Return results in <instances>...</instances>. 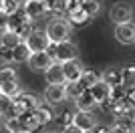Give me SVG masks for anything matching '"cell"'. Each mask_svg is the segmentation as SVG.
I'll return each mask as SVG.
<instances>
[{
  "instance_id": "cell-18",
  "label": "cell",
  "mask_w": 135,
  "mask_h": 133,
  "mask_svg": "<svg viewBox=\"0 0 135 133\" xmlns=\"http://www.w3.org/2000/svg\"><path fill=\"white\" fill-rule=\"evenodd\" d=\"M32 113H34V117H36V121H38L40 127H42V125H46V123H51L52 119H55L52 109H51V107H46V105H42V103H40V105L32 111Z\"/></svg>"
},
{
  "instance_id": "cell-40",
  "label": "cell",
  "mask_w": 135,
  "mask_h": 133,
  "mask_svg": "<svg viewBox=\"0 0 135 133\" xmlns=\"http://www.w3.org/2000/svg\"><path fill=\"white\" fill-rule=\"evenodd\" d=\"M2 133H8V131H2Z\"/></svg>"
},
{
  "instance_id": "cell-19",
  "label": "cell",
  "mask_w": 135,
  "mask_h": 133,
  "mask_svg": "<svg viewBox=\"0 0 135 133\" xmlns=\"http://www.w3.org/2000/svg\"><path fill=\"white\" fill-rule=\"evenodd\" d=\"M83 91H85V87H83L81 81H65V93H67V99L75 101Z\"/></svg>"
},
{
  "instance_id": "cell-17",
  "label": "cell",
  "mask_w": 135,
  "mask_h": 133,
  "mask_svg": "<svg viewBox=\"0 0 135 133\" xmlns=\"http://www.w3.org/2000/svg\"><path fill=\"white\" fill-rule=\"evenodd\" d=\"M67 20L73 24V26H83V24H87V22H91V16L87 14V12L83 10V8H75V10L67 12Z\"/></svg>"
},
{
  "instance_id": "cell-2",
  "label": "cell",
  "mask_w": 135,
  "mask_h": 133,
  "mask_svg": "<svg viewBox=\"0 0 135 133\" xmlns=\"http://www.w3.org/2000/svg\"><path fill=\"white\" fill-rule=\"evenodd\" d=\"M46 34L51 42H61V40H69V36L73 34V24L67 18H55L46 24Z\"/></svg>"
},
{
  "instance_id": "cell-32",
  "label": "cell",
  "mask_w": 135,
  "mask_h": 133,
  "mask_svg": "<svg viewBox=\"0 0 135 133\" xmlns=\"http://www.w3.org/2000/svg\"><path fill=\"white\" fill-rule=\"evenodd\" d=\"M4 30H8V14L4 10H0V34Z\"/></svg>"
},
{
  "instance_id": "cell-34",
  "label": "cell",
  "mask_w": 135,
  "mask_h": 133,
  "mask_svg": "<svg viewBox=\"0 0 135 133\" xmlns=\"http://www.w3.org/2000/svg\"><path fill=\"white\" fill-rule=\"evenodd\" d=\"M62 133H83L75 123H69V125H65V129H62Z\"/></svg>"
},
{
  "instance_id": "cell-6",
  "label": "cell",
  "mask_w": 135,
  "mask_h": 133,
  "mask_svg": "<svg viewBox=\"0 0 135 133\" xmlns=\"http://www.w3.org/2000/svg\"><path fill=\"white\" fill-rule=\"evenodd\" d=\"M111 85L109 83H105L103 81V77L99 79V81H95V83L89 87V91H91V95L95 97V101H97V105L99 107H107V101H109V97H111Z\"/></svg>"
},
{
  "instance_id": "cell-39",
  "label": "cell",
  "mask_w": 135,
  "mask_h": 133,
  "mask_svg": "<svg viewBox=\"0 0 135 133\" xmlns=\"http://www.w3.org/2000/svg\"><path fill=\"white\" fill-rule=\"evenodd\" d=\"M46 133H56V131H46Z\"/></svg>"
},
{
  "instance_id": "cell-24",
  "label": "cell",
  "mask_w": 135,
  "mask_h": 133,
  "mask_svg": "<svg viewBox=\"0 0 135 133\" xmlns=\"http://www.w3.org/2000/svg\"><path fill=\"white\" fill-rule=\"evenodd\" d=\"M121 85H123L125 89L135 87V66H125V69H121Z\"/></svg>"
},
{
  "instance_id": "cell-10",
  "label": "cell",
  "mask_w": 135,
  "mask_h": 133,
  "mask_svg": "<svg viewBox=\"0 0 135 133\" xmlns=\"http://www.w3.org/2000/svg\"><path fill=\"white\" fill-rule=\"evenodd\" d=\"M73 123L81 129V131L97 127V119H95V115H93V111H77L73 115Z\"/></svg>"
},
{
  "instance_id": "cell-13",
  "label": "cell",
  "mask_w": 135,
  "mask_h": 133,
  "mask_svg": "<svg viewBox=\"0 0 135 133\" xmlns=\"http://www.w3.org/2000/svg\"><path fill=\"white\" fill-rule=\"evenodd\" d=\"M83 71H85V66L81 65L77 59L62 63V73H65V79H67V81H79Z\"/></svg>"
},
{
  "instance_id": "cell-16",
  "label": "cell",
  "mask_w": 135,
  "mask_h": 133,
  "mask_svg": "<svg viewBox=\"0 0 135 133\" xmlns=\"http://www.w3.org/2000/svg\"><path fill=\"white\" fill-rule=\"evenodd\" d=\"M32 55V50L28 49V44L24 42V40H20V42L12 49V63H18V65H22V63L28 61V56Z\"/></svg>"
},
{
  "instance_id": "cell-8",
  "label": "cell",
  "mask_w": 135,
  "mask_h": 133,
  "mask_svg": "<svg viewBox=\"0 0 135 133\" xmlns=\"http://www.w3.org/2000/svg\"><path fill=\"white\" fill-rule=\"evenodd\" d=\"M115 40L121 44H133L135 42V24L133 22H119L115 24Z\"/></svg>"
},
{
  "instance_id": "cell-4",
  "label": "cell",
  "mask_w": 135,
  "mask_h": 133,
  "mask_svg": "<svg viewBox=\"0 0 135 133\" xmlns=\"http://www.w3.org/2000/svg\"><path fill=\"white\" fill-rule=\"evenodd\" d=\"M12 101H14V107H16L20 113H24V111H34L40 105V97L34 95V93H28V91H20L16 97H12Z\"/></svg>"
},
{
  "instance_id": "cell-5",
  "label": "cell",
  "mask_w": 135,
  "mask_h": 133,
  "mask_svg": "<svg viewBox=\"0 0 135 133\" xmlns=\"http://www.w3.org/2000/svg\"><path fill=\"white\" fill-rule=\"evenodd\" d=\"M24 42L28 44V49L32 50V53H36V50H46L51 46V39H49L46 30H36V28H32V32L24 39Z\"/></svg>"
},
{
  "instance_id": "cell-28",
  "label": "cell",
  "mask_w": 135,
  "mask_h": 133,
  "mask_svg": "<svg viewBox=\"0 0 135 133\" xmlns=\"http://www.w3.org/2000/svg\"><path fill=\"white\" fill-rule=\"evenodd\" d=\"M0 93L8 95V97H16L20 93V87H18V81H8V83L0 85Z\"/></svg>"
},
{
  "instance_id": "cell-37",
  "label": "cell",
  "mask_w": 135,
  "mask_h": 133,
  "mask_svg": "<svg viewBox=\"0 0 135 133\" xmlns=\"http://www.w3.org/2000/svg\"><path fill=\"white\" fill-rule=\"evenodd\" d=\"M83 133H99V131H97V129L93 127V129H87V131H83Z\"/></svg>"
},
{
  "instance_id": "cell-41",
  "label": "cell",
  "mask_w": 135,
  "mask_h": 133,
  "mask_svg": "<svg viewBox=\"0 0 135 133\" xmlns=\"http://www.w3.org/2000/svg\"><path fill=\"white\" fill-rule=\"evenodd\" d=\"M42 2H46V0H42Z\"/></svg>"
},
{
  "instance_id": "cell-35",
  "label": "cell",
  "mask_w": 135,
  "mask_h": 133,
  "mask_svg": "<svg viewBox=\"0 0 135 133\" xmlns=\"http://www.w3.org/2000/svg\"><path fill=\"white\" fill-rule=\"evenodd\" d=\"M97 131H99V133H115L111 127H101V129H97Z\"/></svg>"
},
{
  "instance_id": "cell-27",
  "label": "cell",
  "mask_w": 135,
  "mask_h": 133,
  "mask_svg": "<svg viewBox=\"0 0 135 133\" xmlns=\"http://www.w3.org/2000/svg\"><path fill=\"white\" fill-rule=\"evenodd\" d=\"M99 79H101V75H99V73H97V71H87V69H85L79 81H81V83H83V87H85V89H89L91 85L95 83V81H99Z\"/></svg>"
},
{
  "instance_id": "cell-33",
  "label": "cell",
  "mask_w": 135,
  "mask_h": 133,
  "mask_svg": "<svg viewBox=\"0 0 135 133\" xmlns=\"http://www.w3.org/2000/svg\"><path fill=\"white\" fill-rule=\"evenodd\" d=\"M59 123H62V125H69V123H73V115H71L69 111L61 113V117H59Z\"/></svg>"
},
{
  "instance_id": "cell-29",
  "label": "cell",
  "mask_w": 135,
  "mask_h": 133,
  "mask_svg": "<svg viewBox=\"0 0 135 133\" xmlns=\"http://www.w3.org/2000/svg\"><path fill=\"white\" fill-rule=\"evenodd\" d=\"M12 97H8V95H4V93H0V119L6 115V111L12 107Z\"/></svg>"
},
{
  "instance_id": "cell-23",
  "label": "cell",
  "mask_w": 135,
  "mask_h": 133,
  "mask_svg": "<svg viewBox=\"0 0 135 133\" xmlns=\"http://www.w3.org/2000/svg\"><path fill=\"white\" fill-rule=\"evenodd\" d=\"M45 8L49 14H65L67 10V0H46Z\"/></svg>"
},
{
  "instance_id": "cell-31",
  "label": "cell",
  "mask_w": 135,
  "mask_h": 133,
  "mask_svg": "<svg viewBox=\"0 0 135 133\" xmlns=\"http://www.w3.org/2000/svg\"><path fill=\"white\" fill-rule=\"evenodd\" d=\"M125 99L131 107H135V87H127L125 89Z\"/></svg>"
},
{
  "instance_id": "cell-36",
  "label": "cell",
  "mask_w": 135,
  "mask_h": 133,
  "mask_svg": "<svg viewBox=\"0 0 135 133\" xmlns=\"http://www.w3.org/2000/svg\"><path fill=\"white\" fill-rule=\"evenodd\" d=\"M2 2H6V0H2ZM12 2H18V4L22 6V4H24V2H26V0H12Z\"/></svg>"
},
{
  "instance_id": "cell-9",
  "label": "cell",
  "mask_w": 135,
  "mask_h": 133,
  "mask_svg": "<svg viewBox=\"0 0 135 133\" xmlns=\"http://www.w3.org/2000/svg\"><path fill=\"white\" fill-rule=\"evenodd\" d=\"M45 99L49 105H59L62 101H67V93H65V83H49L45 91Z\"/></svg>"
},
{
  "instance_id": "cell-30",
  "label": "cell",
  "mask_w": 135,
  "mask_h": 133,
  "mask_svg": "<svg viewBox=\"0 0 135 133\" xmlns=\"http://www.w3.org/2000/svg\"><path fill=\"white\" fill-rule=\"evenodd\" d=\"M0 61L2 63H12V49L0 44Z\"/></svg>"
},
{
  "instance_id": "cell-21",
  "label": "cell",
  "mask_w": 135,
  "mask_h": 133,
  "mask_svg": "<svg viewBox=\"0 0 135 133\" xmlns=\"http://www.w3.org/2000/svg\"><path fill=\"white\" fill-rule=\"evenodd\" d=\"M4 129L8 133H30L26 127H24V123L18 119V117H10V119H4Z\"/></svg>"
},
{
  "instance_id": "cell-42",
  "label": "cell",
  "mask_w": 135,
  "mask_h": 133,
  "mask_svg": "<svg viewBox=\"0 0 135 133\" xmlns=\"http://www.w3.org/2000/svg\"><path fill=\"white\" fill-rule=\"evenodd\" d=\"M133 133H135V131H133Z\"/></svg>"
},
{
  "instance_id": "cell-12",
  "label": "cell",
  "mask_w": 135,
  "mask_h": 133,
  "mask_svg": "<svg viewBox=\"0 0 135 133\" xmlns=\"http://www.w3.org/2000/svg\"><path fill=\"white\" fill-rule=\"evenodd\" d=\"M131 8L127 4H121V2H117V4L111 6V12H109V16H111V20L115 22V24H119V22H129L131 20Z\"/></svg>"
},
{
  "instance_id": "cell-1",
  "label": "cell",
  "mask_w": 135,
  "mask_h": 133,
  "mask_svg": "<svg viewBox=\"0 0 135 133\" xmlns=\"http://www.w3.org/2000/svg\"><path fill=\"white\" fill-rule=\"evenodd\" d=\"M49 55L52 56V61L56 63H67V61H73L79 56V46L71 40H61V42H51L49 46Z\"/></svg>"
},
{
  "instance_id": "cell-3",
  "label": "cell",
  "mask_w": 135,
  "mask_h": 133,
  "mask_svg": "<svg viewBox=\"0 0 135 133\" xmlns=\"http://www.w3.org/2000/svg\"><path fill=\"white\" fill-rule=\"evenodd\" d=\"M8 28L14 30V32L24 40L28 34L32 32V20L26 16V12H24L22 8H18L16 12L8 14Z\"/></svg>"
},
{
  "instance_id": "cell-7",
  "label": "cell",
  "mask_w": 135,
  "mask_h": 133,
  "mask_svg": "<svg viewBox=\"0 0 135 133\" xmlns=\"http://www.w3.org/2000/svg\"><path fill=\"white\" fill-rule=\"evenodd\" d=\"M28 66L32 69V71L36 73H45L49 66L52 65V56L49 55V50H36V53H32V55L28 56Z\"/></svg>"
},
{
  "instance_id": "cell-25",
  "label": "cell",
  "mask_w": 135,
  "mask_h": 133,
  "mask_svg": "<svg viewBox=\"0 0 135 133\" xmlns=\"http://www.w3.org/2000/svg\"><path fill=\"white\" fill-rule=\"evenodd\" d=\"M81 8L93 18V16L99 14V10H101V2H99V0H81Z\"/></svg>"
},
{
  "instance_id": "cell-14",
  "label": "cell",
  "mask_w": 135,
  "mask_h": 133,
  "mask_svg": "<svg viewBox=\"0 0 135 133\" xmlns=\"http://www.w3.org/2000/svg\"><path fill=\"white\" fill-rule=\"evenodd\" d=\"M75 105H77V111H95V107H99L89 89H85L83 93L75 99Z\"/></svg>"
},
{
  "instance_id": "cell-20",
  "label": "cell",
  "mask_w": 135,
  "mask_h": 133,
  "mask_svg": "<svg viewBox=\"0 0 135 133\" xmlns=\"http://www.w3.org/2000/svg\"><path fill=\"white\" fill-rule=\"evenodd\" d=\"M101 77H103V81L109 83L111 87H119V85H121V69L111 66V69H107V71L103 73Z\"/></svg>"
},
{
  "instance_id": "cell-38",
  "label": "cell",
  "mask_w": 135,
  "mask_h": 133,
  "mask_svg": "<svg viewBox=\"0 0 135 133\" xmlns=\"http://www.w3.org/2000/svg\"><path fill=\"white\" fill-rule=\"evenodd\" d=\"M2 6H4V2H2V0H0V10H2Z\"/></svg>"
},
{
  "instance_id": "cell-11",
  "label": "cell",
  "mask_w": 135,
  "mask_h": 133,
  "mask_svg": "<svg viewBox=\"0 0 135 133\" xmlns=\"http://www.w3.org/2000/svg\"><path fill=\"white\" fill-rule=\"evenodd\" d=\"M22 10L26 12V16L30 18V20H36V18L46 14V8H45V2H42V0H26L22 4Z\"/></svg>"
},
{
  "instance_id": "cell-26",
  "label": "cell",
  "mask_w": 135,
  "mask_h": 133,
  "mask_svg": "<svg viewBox=\"0 0 135 133\" xmlns=\"http://www.w3.org/2000/svg\"><path fill=\"white\" fill-rule=\"evenodd\" d=\"M8 81H18V73L14 66H2L0 69V85L2 83H8Z\"/></svg>"
},
{
  "instance_id": "cell-22",
  "label": "cell",
  "mask_w": 135,
  "mask_h": 133,
  "mask_svg": "<svg viewBox=\"0 0 135 133\" xmlns=\"http://www.w3.org/2000/svg\"><path fill=\"white\" fill-rule=\"evenodd\" d=\"M20 40H22V39H20V36H18L14 30H10V28H8V30H4V32L0 34V44H4V46H8V49H14V46H16Z\"/></svg>"
},
{
  "instance_id": "cell-15",
  "label": "cell",
  "mask_w": 135,
  "mask_h": 133,
  "mask_svg": "<svg viewBox=\"0 0 135 133\" xmlns=\"http://www.w3.org/2000/svg\"><path fill=\"white\" fill-rule=\"evenodd\" d=\"M45 79L46 83H65V73H62V63L52 61V65L45 71Z\"/></svg>"
}]
</instances>
